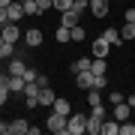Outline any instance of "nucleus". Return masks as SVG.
<instances>
[{
    "mask_svg": "<svg viewBox=\"0 0 135 135\" xmlns=\"http://www.w3.org/2000/svg\"><path fill=\"white\" fill-rule=\"evenodd\" d=\"M45 126H48V132H54V135H69V117H66V114L51 111L48 120H45Z\"/></svg>",
    "mask_w": 135,
    "mask_h": 135,
    "instance_id": "f257e3e1",
    "label": "nucleus"
},
{
    "mask_svg": "<svg viewBox=\"0 0 135 135\" xmlns=\"http://www.w3.org/2000/svg\"><path fill=\"white\" fill-rule=\"evenodd\" d=\"M69 135H87V114H69Z\"/></svg>",
    "mask_w": 135,
    "mask_h": 135,
    "instance_id": "f03ea898",
    "label": "nucleus"
},
{
    "mask_svg": "<svg viewBox=\"0 0 135 135\" xmlns=\"http://www.w3.org/2000/svg\"><path fill=\"white\" fill-rule=\"evenodd\" d=\"M75 84H78V90H90V87H96V75L90 72V69H84V72H75Z\"/></svg>",
    "mask_w": 135,
    "mask_h": 135,
    "instance_id": "7ed1b4c3",
    "label": "nucleus"
},
{
    "mask_svg": "<svg viewBox=\"0 0 135 135\" xmlns=\"http://www.w3.org/2000/svg\"><path fill=\"white\" fill-rule=\"evenodd\" d=\"M111 117H114V120H129V117H132V105H129V102H117V105H111Z\"/></svg>",
    "mask_w": 135,
    "mask_h": 135,
    "instance_id": "20e7f679",
    "label": "nucleus"
},
{
    "mask_svg": "<svg viewBox=\"0 0 135 135\" xmlns=\"http://www.w3.org/2000/svg\"><path fill=\"white\" fill-rule=\"evenodd\" d=\"M0 36H3L6 42H18V36H21L18 21H6V24H3V30H0Z\"/></svg>",
    "mask_w": 135,
    "mask_h": 135,
    "instance_id": "39448f33",
    "label": "nucleus"
},
{
    "mask_svg": "<svg viewBox=\"0 0 135 135\" xmlns=\"http://www.w3.org/2000/svg\"><path fill=\"white\" fill-rule=\"evenodd\" d=\"M90 51H93V57H108V54H111V45L105 42V39H93V45H90Z\"/></svg>",
    "mask_w": 135,
    "mask_h": 135,
    "instance_id": "423d86ee",
    "label": "nucleus"
},
{
    "mask_svg": "<svg viewBox=\"0 0 135 135\" xmlns=\"http://www.w3.org/2000/svg\"><path fill=\"white\" fill-rule=\"evenodd\" d=\"M111 9V0H90V12L96 15V18H105Z\"/></svg>",
    "mask_w": 135,
    "mask_h": 135,
    "instance_id": "0eeeda50",
    "label": "nucleus"
},
{
    "mask_svg": "<svg viewBox=\"0 0 135 135\" xmlns=\"http://www.w3.org/2000/svg\"><path fill=\"white\" fill-rule=\"evenodd\" d=\"M24 42L30 45V48L42 45V30H39V27H30V30H24Z\"/></svg>",
    "mask_w": 135,
    "mask_h": 135,
    "instance_id": "6e6552de",
    "label": "nucleus"
},
{
    "mask_svg": "<svg viewBox=\"0 0 135 135\" xmlns=\"http://www.w3.org/2000/svg\"><path fill=\"white\" fill-rule=\"evenodd\" d=\"M24 75H9L6 78V87H9V93H24Z\"/></svg>",
    "mask_w": 135,
    "mask_h": 135,
    "instance_id": "1a4fd4ad",
    "label": "nucleus"
},
{
    "mask_svg": "<svg viewBox=\"0 0 135 135\" xmlns=\"http://www.w3.org/2000/svg\"><path fill=\"white\" fill-rule=\"evenodd\" d=\"M102 135H120V120L105 117V120H102Z\"/></svg>",
    "mask_w": 135,
    "mask_h": 135,
    "instance_id": "9d476101",
    "label": "nucleus"
},
{
    "mask_svg": "<svg viewBox=\"0 0 135 135\" xmlns=\"http://www.w3.org/2000/svg\"><path fill=\"white\" fill-rule=\"evenodd\" d=\"M60 15H63L60 24H66V27H75L78 21H81V12H78V9H66V12H60Z\"/></svg>",
    "mask_w": 135,
    "mask_h": 135,
    "instance_id": "9b49d317",
    "label": "nucleus"
},
{
    "mask_svg": "<svg viewBox=\"0 0 135 135\" xmlns=\"http://www.w3.org/2000/svg\"><path fill=\"white\" fill-rule=\"evenodd\" d=\"M51 111H57V114H72V105H69V99H63V96H57L54 99V105H51Z\"/></svg>",
    "mask_w": 135,
    "mask_h": 135,
    "instance_id": "f8f14e48",
    "label": "nucleus"
},
{
    "mask_svg": "<svg viewBox=\"0 0 135 135\" xmlns=\"http://www.w3.org/2000/svg\"><path fill=\"white\" fill-rule=\"evenodd\" d=\"M54 99H57V93L51 90V87H42V90H39V105H54Z\"/></svg>",
    "mask_w": 135,
    "mask_h": 135,
    "instance_id": "ddd939ff",
    "label": "nucleus"
},
{
    "mask_svg": "<svg viewBox=\"0 0 135 135\" xmlns=\"http://www.w3.org/2000/svg\"><path fill=\"white\" fill-rule=\"evenodd\" d=\"M102 39H105L108 45H120V42H123V36H120V30H114V27H108V30H102Z\"/></svg>",
    "mask_w": 135,
    "mask_h": 135,
    "instance_id": "4468645a",
    "label": "nucleus"
},
{
    "mask_svg": "<svg viewBox=\"0 0 135 135\" xmlns=\"http://www.w3.org/2000/svg\"><path fill=\"white\" fill-rule=\"evenodd\" d=\"M90 72H93V75H108L105 57H93V63H90Z\"/></svg>",
    "mask_w": 135,
    "mask_h": 135,
    "instance_id": "2eb2a0df",
    "label": "nucleus"
},
{
    "mask_svg": "<svg viewBox=\"0 0 135 135\" xmlns=\"http://www.w3.org/2000/svg\"><path fill=\"white\" fill-rule=\"evenodd\" d=\"M24 69H27V63L21 57H12L9 60V75H24Z\"/></svg>",
    "mask_w": 135,
    "mask_h": 135,
    "instance_id": "dca6fc26",
    "label": "nucleus"
},
{
    "mask_svg": "<svg viewBox=\"0 0 135 135\" xmlns=\"http://www.w3.org/2000/svg\"><path fill=\"white\" fill-rule=\"evenodd\" d=\"M30 132V123L24 117H18V120H12V135H27Z\"/></svg>",
    "mask_w": 135,
    "mask_h": 135,
    "instance_id": "f3484780",
    "label": "nucleus"
},
{
    "mask_svg": "<svg viewBox=\"0 0 135 135\" xmlns=\"http://www.w3.org/2000/svg\"><path fill=\"white\" fill-rule=\"evenodd\" d=\"M54 36H57V42H60V45H63V42H72V27L60 24V27H57V33H54Z\"/></svg>",
    "mask_w": 135,
    "mask_h": 135,
    "instance_id": "a211bd4d",
    "label": "nucleus"
},
{
    "mask_svg": "<svg viewBox=\"0 0 135 135\" xmlns=\"http://www.w3.org/2000/svg\"><path fill=\"white\" fill-rule=\"evenodd\" d=\"M87 105H102V90H96V87H90V90H87Z\"/></svg>",
    "mask_w": 135,
    "mask_h": 135,
    "instance_id": "6ab92c4d",
    "label": "nucleus"
},
{
    "mask_svg": "<svg viewBox=\"0 0 135 135\" xmlns=\"http://www.w3.org/2000/svg\"><path fill=\"white\" fill-rule=\"evenodd\" d=\"M21 18H24V6L12 0V6H9V21H21Z\"/></svg>",
    "mask_w": 135,
    "mask_h": 135,
    "instance_id": "aec40b11",
    "label": "nucleus"
},
{
    "mask_svg": "<svg viewBox=\"0 0 135 135\" xmlns=\"http://www.w3.org/2000/svg\"><path fill=\"white\" fill-rule=\"evenodd\" d=\"M87 135H102V120L87 117Z\"/></svg>",
    "mask_w": 135,
    "mask_h": 135,
    "instance_id": "412c9836",
    "label": "nucleus"
},
{
    "mask_svg": "<svg viewBox=\"0 0 135 135\" xmlns=\"http://www.w3.org/2000/svg\"><path fill=\"white\" fill-rule=\"evenodd\" d=\"M12 54H15V42H6V39H3V42H0V60L12 57Z\"/></svg>",
    "mask_w": 135,
    "mask_h": 135,
    "instance_id": "4be33fe9",
    "label": "nucleus"
},
{
    "mask_svg": "<svg viewBox=\"0 0 135 135\" xmlns=\"http://www.w3.org/2000/svg\"><path fill=\"white\" fill-rule=\"evenodd\" d=\"M90 63H93V57H78L72 63V72H84V69H90Z\"/></svg>",
    "mask_w": 135,
    "mask_h": 135,
    "instance_id": "5701e85b",
    "label": "nucleus"
},
{
    "mask_svg": "<svg viewBox=\"0 0 135 135\" xmlns=\"http://www.w3.org/2000/svg\"><path fill=\"white\" fill-rule=\"evenodd\" d=\"M21 6H24V15H39V3L36 0H21Z\"/></svg>",
    "mask_w": 135,
    "mask_h": 135,
    "instance_id": "b1692460",
    "label": "nucleus"
},
{
    "mask_svg": "<svg viewBox=\"0 0 135 135\" xmlns=\"http://www.w3.org/2000/svg\"><path fill=\"white\" fill-rule=\"evenodd\" d=\"M120 36H123V42H129V39H135V24H129V21H126V24L120 27Z\"/></svg>",
    "mask_w": 135,
    "mask_h": 135,
    "instance_id": "393cba45",
    "label": "nucleus"
},
{
    "mask_svg": "<svg viewBox=\"0 0 135 135\" xmlns=\"http://www.w3.org/2000/svg\"><path fill=\"white\" fill-rule=\"evenodd\" d=\"M120 135H135V120H123L120 123Z\"/></svg>",
    "mask_w": 135,
    "mask_h": 135,
    "instance_id": "a878e982",
    "label": "nucleus"
},
{
    "mask_svg": "<svg viewBox=\"0 0 135 135\" xmlns=\"http://www.w3.org/2000/svg\"><path fill=\"white\" fill-rule=\"evenodd\" d=\"M84 36H87V33H84V27H81V24H75V27H72V42H84Z\"/></svg>",
    "mask_w": 135,
    "mask_h": 135,
    "instance_id": "bb28decb",
    "label": "nucleus"
},
{
    "mask_svg": "<svg viewBox=\"0 0 135 135\" xmlns=\"http://www.w3.org/2000/svg\"><path fill=\"white\" fill-rule=\"evenodd\" d=\"M72 3H75V0H54V9H57V12H66V9H72Z\"/></svg>",
    "mask_w": 135,
    "mask_h": 135,
    "instance_id": "cd10ccee",
    "label": "nucleus"
},
{
    "mask_svg": "<svg viewBox=\"0 0 135 135\" xmlns=\"http://www.w3.org/2000/svg\"><path fill=\"white\" fill-rule=\"evenodd\" d=\"M0 135H12V123L9 120H0Z\"/></svg>",
    "mask_w": 135,
    "mask_h": 135,
    "instance_id": "c85d7f7f",
    "label": "nucleus"
},
{
    "mask_svg": "<svg viewBox=\"0 0 135 135\" xmlns=\"http://www.w3.org/2000/svg\"><path fill=\"white\" fill-rule=\"evenodd\" d=\"M36 78H39V72H36V69H24V81H36Z\"/></svg>",
    "mask_w": 135,
    "mask_h": 135,
    "instance_id": "c756f323",
    "label": "nucleus"
},
{
    "mask_svg": "<svg viewBox=\"0 0 135 135\" xmlns=\"http://www.w3.org/2000/svg\"><path fill=\"white\" fill-rule=\"evenodd\" d=\"M9 96H12V93H9V87L3 84V87H0V105H6V99H9Z\"/></svg>",
    "mask_w": 135,
    "mask_h": 135,
    "instance_id": "7c9ffc66",
    "label": "nucleus"
},
{
    "mask_svg": "<svg viewBox=\"0 0 135 135\" xmlns=\"http://www.w3.org/2000/svg\"><path fill=\"white\" fill-rule=\"evenodd\" d=\"M39 3V12H45V9H54V0H36Z\"/></svg>",
    "mask_w": 135,
    "mask_h": 135,
    "instance_id": "2f4dec72",
    "label": "nucleus"
},
{
    "mask_svg": "<svg viewBox=\"0 0 135 135\" xmlns=\"http://www.w3.org/2000/svg\"><path fill=\"white\" fill-rule=\"evenodd\" d=\"M9 21V6H0V24H6Z\"/></svg>",
    "mask_w": 135,
    "mask_h": 135,
    "instance_id": "473e14b6",
    "label": "nucleus"
},
{
    "mask_svg": "<svg viewBox=\"0 0 135 135\" xmlns=\"http://www.w3.org/2000/svg\"><path fill=\"white\" fill-rule=\"evenodd\" d=\"M108 102H111V105H117V102H123V93H117V90H114V93L108 96Z\"/></svg>",
    "mask_w": 135,
    "mask_h": 135,
    "instance_id": "72a5a7b5",
    "label": "nucleus"
},
{
    "mask_svg": "<svg viewBox=\"0 0 135 135\" xmlns=\"http://www.w3.org/2000/svg\"><path fill=\"white\" fill-rule=\"evenodd\" d=\"M36 84H39V87H51V78H48V75H39Z\"/></svg>",
    "mask_w": 135,
    "mask_h": 135,
    "instance_id": "f704fd0d",
    "label": "nucleus"
},
{
    "mask_svg": "<svg viewBox=\"0 0 135 135\" xmlns=\"http://www.w3.org/2000/svg\"><path fill=\"white\" fill-rule=\"evenodd\" d=\"M126 21H129V24H135V6H132V9H126Z\"/></svg>",
    "mask_w": 135,
    "mask_h": 135,
    "instance_id": "c9c22d12",
    "label": "nucleus"
},
{
    "mask_svg": "<svg viewBox=\"0 0 135 135\" xmlns=\"http://www.w3.org/2000/svg\"><path fill=\"white\" fill-rule=\"evenodd\" d=\"M0 6H12V0H0Z\"/></svg>",
    "mask_w": 135,
    "mask_h": 135,
    "instance_id": "e433bc0d",
    "label": "nucleus"
},
{
    "mask_svg": "<svg viewBox=\"0 0 135 135\" xmlns=\"http://www.w3.org/2000/svg\"><path fill=\"white\" fill-rule=\"evenodd\" d=\"M6 78H9V75H0V87H3V84H6Z\"/></svg>",
    "mask_w": 135,
    "mask_h": 135,
    "instance_id": "4c0bfd02",
    "label": "nucleus"
},
{
    "mask_svg": "<svg viewBox=\"0 0 135 135\" xmlns=\"http://www.w3.org/2000/svg\"><path fill=\"white\" fill-rule=\"evenodd\" d=\"M132 114H135V105H132Z\"/></svg>",
    "mask_w": 135,
    "mask_h": 135,
    "instance_id": "58836bf2",
    "label": "nucleus"
}]
</instances>
